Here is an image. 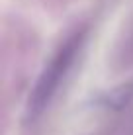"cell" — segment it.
<instances>
[{"instance_id":"1","label":"cell","mask_w":133,"mask_h":135,"mask_svg":"<svg viewBox=\"0 0 133 135\" xmlns=\"http://www.w3.org/2000/svg\"><path fill=\"white\" fill-rule=\"evenodd\" d=\"M84 39H86L84 30L72 31L51 55L49 63L41 71L35 86L31 88L29 100H27V118L29 119H37L49 110V106L57 98L63 82L67 80L75 61L78 59L80 51L84 47Z\"/></svg>"},{"instance_id":"2","label":"cell","mask_w":133,"mask_h":135,"mask_svg":"<svg viewBox=\"0 0 133 135\" xmlns=\"http://www.w3.org/2000/svg\"><path fill=\"white\" fill-rule=\"evenodd\" d=\"M110 67L116 73H125L133 69V18L123 27L121 35L117 37L110 53Z\"/></svg>"},{"instance_id":"3","label":"cell","mask_w":133,"mask_h":135,"mask_svg":"<svg viewBox=\"0 0 133 135\" xmlns=\"http://www.w3.org/2000/svg\"><path fill=\"white\" fill-rule=\"evenodd\" d=\"M131 96H133V84H125L117 90H114L112 96H108V104L114 106V108H121L131 100Z\"/></svg>"},{"instance_id":"4","label":"cell","mask_w":133,"mask_h":135,"mask_svg":"<svg viewBox=\"0 0 133 135\" xmlns=\"http://www.w3.org/2000/svg\"><path fill=\"white\" fill-rule=\"evenodd\" d=\"M106 135H133V115L127 118L125 122H121L120 125L112 127Z\"/></svg>"}]
</instances>
